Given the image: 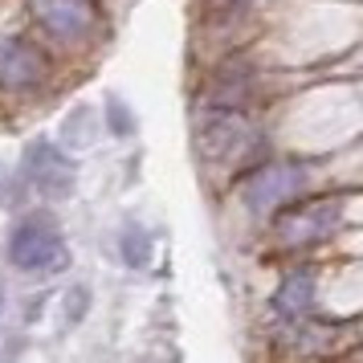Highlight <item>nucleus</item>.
I'll list each match as a JSON object with an SVG mask.
<instances>
[{
	"label": "nucleus",
	"mask_w": 363,
	"mask_h": 363,
	"mask_svg": "<svg viewBox=\"0 0 363 363\" xmlns=\"http://www.w3.org/2000/svg\"><path fill=\"white\" fill-rule=\"evenodd\" d=\"M123 262L131 265V269H147L151 265V237H147V229L131 225V229L123 233Z\"/></svg>",
	"instance_id": "1a4fd4ad"
},
{
	"label": "nucleus",
	"mask_w": 363,
	"mask_h": 363,
	"mask_svg": "<svg viewBox=\"0 0 363 363\" xmlns=\"http://www.w3.org/2000/svg\"><path fill=\"white\" fill-rule=\"evenodd\" d=\"M9 257L25 274H57L69 265V249L50 220H21L9 237Z\"/></svg>",
	"instance_id": "f257e3e1"
},
{
	"label": "nucleus",
	"mask_w": 363,
	"mask_h": 363,
	"mask_svg": "<svg viewBox=\"0 0 363 363\" xmlns=\"http://www.w3.org/2000/svg\"><path fill=\"white\" fill-rule=\"evenodd\" d=\"M21 172H25V180L33 192L41 196H66L69 188H74V164H69V155L62 147H53L50 139H37L25 147L21 155Z\"/></svg>",
	"instance_id": "f03ea898"
},
{
	"label": "nucleus",
	"mask_w": 363,
	"mask_h": 363,
	"mask_svg": "<svg viewBox=\"0 0 363 363\" xmlns=\"http://www.w3.org/2000/svg\"><path fill=\"white\" fill-rule=\"evenodd\" d=\"M0 314H4V298H0Z\"/></svg>",
	"instance_id": "9b49d317"
},
{
	"label": "nucleus",
	"mask_w": 363,
	"mask_h": 363,
	"mask_svg": "<svg viewBox=\"0 0 363 363\" xmlns=\"http://www.w3.org/2000/svg\"><path fill=\"white\" fill-rule=\"evenodd\" d=\"M249 139H253V127H249V118L241 111H208L204 127H200V151L208 160L241 151Z\"/></svg>",
	"instance_id": "423d86ee"
},
{
	"label": "nucleus",
	"mask_w": 363,
	"mask_h": 363,
	"mask_svg": "<svg viewBox=\"0 0 363 363\" xmlns=\"http://www.w3.org/2000/svg\"><path fill=\"white\" fill-rule=\"evenodd\" d=\"M45 78L41 53L21 37H0V90L4 94H29Z\"/></svg>",
	"instance_id": "20e7f679"
},
{
	"label": "nucleus",
	"mask_w": 363,
	"mask_h": 363,
	"mask_svg": "<svg viewBox=\"0 0 363 363\" xmlns=\"http://www.w3.org/2000/svg\"><path fill=\"white\" fill-rule=\"evenodd\" d=\"M311 302H314V278L306 269L286 274L281 286L274 290V314H281V318H302L311 311Z\"/></svg>",
	"instance_id": "6e6552de"
},
{
	"label": "nucleus",
	"mask_w": 363,
	"mask_h": 363,
	"mask_svg": "<svg viewBox=\"0 0 363 363\" xmlns=\"http://www.w3.org/2000/svg\"><path fill=\"white\" fill-rule=\"evenodd\" d=\"M33 13L41 21V29L53 33L57 41H78L94 25L90 0H33Z\"/></svg>",
	"instance_id": "39448f33"
},
{
	"label": "nucleus",
	"mask_w": 363,
	"mask_h": 363,
	"mask_svg": "<svg viewBox=\"0 0 363 363\" xmlns=\"http://www.w3.org/2000/svg\"><path fill=\"white\" fill-rule=\"evenodd\" d=\"M306 167H294V164H274V167H257L253 176L245 180V204L253 213H269V208H278L286 204L290 196H298L302 188H306Z\"/></svg>",
	"instance_id": "7ed1b4c3"
},
{
	"label": "nucleus",
	"mask_w": 363,
	"mask_h": 363,
	"mask_svg": "<svg viewBox=\"0 0 363 363\" xmlns=\"http://www.w3.org/2000/svg\"><path fill=\"white\" fill-rule=\"evenodd\" d=\"M106 123H111V131H115V135H127L135 127L131 115L123 111V102H111V106H106Z\"/></svg>",
	"instance_id": "9d476101"
},
{
	"label": "nucleus",
	"mask_w": 363,
	"mask_h": 363,
	"mask_svg": "<svg viewBox=\"0 0 363 363\" xmlns=\"http://www.w3.org/2000/svg\"><path fill=\"white\" fill-rule=\"evenodd\" d=\"M339 220V200H318V204H306V208H294L290 216L278 220V233L294 245V241H318L327 237Z\"/></svg>",
	"instance_id": "0eeeda50"
}]
</instances>
